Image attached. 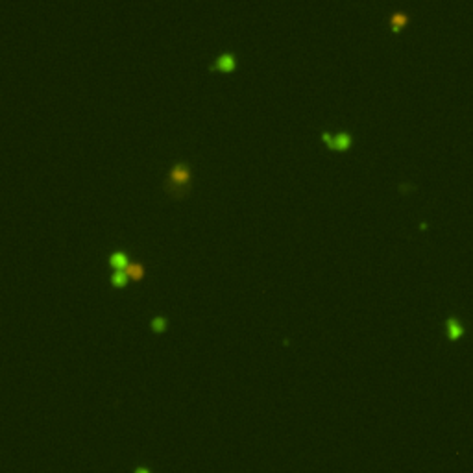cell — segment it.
I'll use <instances>...</instances> for the list:
<instances>
[{
    "label": "cell",
    "instance_id": "6da1fadb",
    "mask_svg": "<svg viewBox=\"0 0 473 473\" xmlns=\"http://www.w3.org/2000/svg\"><path fill=\"white\" fill-rule=\"evenodd\" d=\"M166 196L172 200L187 198L192 190V168L187 161L172 163L170 170L166 172L165 183H163Z\"/></svg>",
    "mask_w": 473,
    "mask_h": 473
},
{
    "label": "cell",
    "instance_id": "7a4b0ae2",
    "mask_svg": "<svg viewBox=\"0 0 473 473\" xmlns=\"http://www.w3.org/2000/svg\"><path fill=\"white\" fill-rule=\"evenodd\" d=\"M320 137H322V141L327 144V148H331V150H336V152L350 150L351 144H353V135L348 133V132L336 133L335 137H333L329 132H322L320 133Z\"/></svg>",
    "mask_w": 473,
    "mask_h": 473
},
{
    "label": "cell",
    "instance_id": "3957f363",
    "mask_svg": "<svg viewBox=\"0 0 473 473\" xmlns=\"http://www.w3.org/2000/svg\"><path fill=\"white\" fill-rule=\"evenodd\" d=\"M236 69V56L233 52H224L214 57V61L209 65V71L213 72H233Z\"/></svg>",
    "mask_w": 473,
    "mask_h": 473
},
{
    "label": "cell",
    "instance_id": "277c9868",
    "mask_svg": "<svg viewBox=\"0 0 473 473\" xmlns=\"http://www.w3.org/2000/svg\"><path fill=\"white\" fill-rule=\"evenodd\" d=\"M124 274L128 275V280L141 281L142 277L146 275V268H144V265H142V263H139V261H130L128 266L124 268Z\"/></svg>",
    "mask_w": 473,
    "mask_h": 473
},
{
    "label": "cell",
    "instance_id": "5b68a950",
    "mask_svg": "<svg viewBox=\"0 0 473 473\" xmlns=\"http://www.w3.org/2000/svg\"><path fill=\"white\" fill-rule=\"evenodd\" d=\"M445 333H447V338H449V340H457V338H460V336L464 335V327L457 318L449 316L445 320Z\"/></svg>",
    "mask_w": 473,
    "mask_h": 473
},
{
    "label": "cell",
    "instance_id": "8992f818",
    "mask_svg": "<svg viewBox=\"0 0 473 473\" xmlns=\"http://www.w3.org/2000/svg\"><path fill=\"white\" fill-rule=\"evenodd\" d=\"M407 23H408V13H407V11H401V10L392 11V13H390V17H388V24H390L392 32H396V33H398L399 30H401Z\"/></svg>",
    "mask_w": 473,
    "mask_h": 473
},
{
    "label": "cell",
    "instance_id": "52a82bcc",
    "mask_svg": "<svg viewBox=\"0 0 473 473\" xmlns=\"http://www.w3.org/2000/svg\"><path fill=\"white\" fill-rule=\"evenodd\" d=\"M107 261H109V266H111L113 270H124L130 263L128 255H126L124 251H113V253L109 255Z\"/></svg>",
    "mask_w": 473,
    "mask_h": 473
},
{
    "label": "cell",
    "instance_id": "ba28073f",
    "mask_svg": "<svg viewBox=\"0 0 473 473\" xmlns=\"http://www.w3.org/2000/svg\"><path fill=\"white\" fill-rule=\"evenodd\" d=\"M109 281H111V287H115V289H124V287L130 283L128 275L124 274V270H113V274H111Z\"/></svg>",
    "mask_w": 473,
    "mask_h": 473
},
{
    "label": "cell",
    "instance_id": "9c48e42d",
    "mask_svg": "<svg viewBox=\"0 0 473 473\" xmlns=\"http://www.w3.org/2000/svg\"><path fill=\"white\" fill-rule=\"evenodd\" d=\"M166 326H168V320H166L165 316H156V318H152V322H150L152 331H156V333H163V331L166 329Z\"/></svg>",
    "mask_w": 473,
    "mask_h": 473
}]
</instances>
